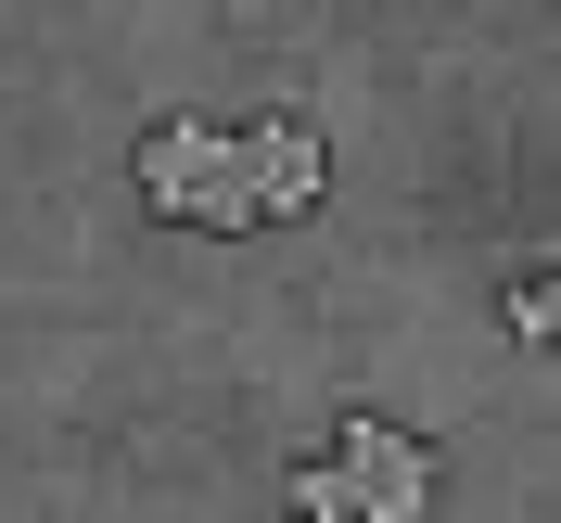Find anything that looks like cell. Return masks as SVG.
<instances>
[{"instance_id": "obj_1", "label": "cell", "mask_w": 561, "mask_h": 523, "mask_svg": "<svg viewBox=\"0 0 561 523\" xmlns=\"http://www.w3.org/2000/svg\"><path fill=\"white\" fill-rule=\"evenodd\" d=\"M140 205L153 217H192V230H255V140L217 128V115H167L140 128Z\"/></svg>"}, {"instance_id": "obj_2", "label": "cell", "mask_w": 561, "mask_h": 523, "mask_svg": "<svg viewBox=\"0 0 561 523\" xmlns=\"http://www.w3.org/2000/svg\"><path fill=\"white\" fill-rule=\"evenodd\" d=\"M345 459H357V511H370V523H421V511H434V447H421V434L345 421Z\"/></svg>"}, {"instance_id": "obj_3", "label": "cell", "mask_w": 561, "mask_h": 523, "mask_svg": "<svg viewBox=\"0 0 561 523\" xmlns=\"http://www.w3.org/2000/svg\"><path fill=\"white\" fill-rule=\"evenodd\" d=\"M243 140H255V205H268V217H307L319 192H332V154H319L307 115H255Z\"/></svg>"}, {"instance_id": "obj_4", "label": "cell", "mask_w": 561, "mask_h": 523, "mask_svg": "<svg viewBox=\"0 0 561 523\" xmlns=\"http://www.w3.org/2000/svg\"><path fill=\"white\" fill-rule=\"evenodd\" d=\"M294 511H307V523H345V511H357V459H345V447L307 459V473H294Z\"/></svg>"}, {"instance_id": "obj_5", "label": "cell", "mask_w": 561, "mask_h": 523, "mask_svg": "<svg viewBox=\"0 0 561 523\" xmlns=\"http://www.w3.org/2000/svg\"><path fill=\"white\" fill-rule=\"evenodd\" d=\"M511 332L524 345H561V281H511Z\"/></svg>"}]
</instances>
